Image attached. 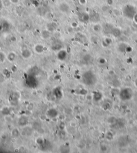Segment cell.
I'll use <instances>...</instances> for the list:
<instances>
[{
  "instance_id": "cell-16",
  "label": "cell",
  "mask_w": 137,
  "mask_h": 153,
  "mask_svg": "<svg viewBox=\"0 0 137 153\" xmlns=\"http://www.w3.org/2000/svg\"><path fill=\"white\" fill-rule=\"evenodd\" d=\"M6 56L5 54L2 52H0V63H3L5 62Z\"/></svg>"
},
{
  "instance_id": "cell-10",
  "label": "cell",
  "mask_w": 137,
  "mask_h": 153,
  "mask_svg": "<svg viewBox=\"0 0 137 153\" xmlns=\"http://www.w3.org/2000/svg\"><path fill=\"white\" fill-rule=\"evenodd\" d=\"M1 25L3 27V31H7L10 28V24L8 22L4 20L1 22Z\"/></svg>"
},
{
  "instance_id": "cell-21",
  "label": "cell",
  "mask_w": 137,
  "mask_h": 153,
  "mask_svg": "<svg viewBox=\"0 0 137 153\" xmlns=\"http://www.w3.org/2000/svg\"><path fill=\"white\" fill-rule=\"evenodd\" d=\"M134 84H135V85H136V86L137 87V78H136V79L135 80Z\"/></svg>"
},
{
  "instance_id": "cell-13",
  "label": "cell",
  "mask_w": 137,
  "mask_h": 153,
  "mask_svg": "<svg viewBox=\"0 0 137 153\" xmlns=\"http://www.w3.org/2000/svg\"><path fill=\"white\" fill-rule=\"evenodd\" d=\"M62 47V45L61 43H59L58 42H56V43H54V44H53L52 46V48L53 50H59V49H61Z\"/></svg>"
},
{
  "instance_id": "cell-19",
  "label": "cell",
  "mask_w": 137,
  "mask_h": 153,
  "mask_svg": "<svg viewBox=\"0 0 137 153\" xmlns=\"http://www.w3.org/2000/svg\"><path fill=\"white\" fill-rule=\"evenodd\" d=\"M3 8V5H2V2L0 1V10H1Z\"/></svg>"
},
{
  "instance_id": "cell-1",
  "label": "cell",
  "mask_w": 137,
  "mask_h": 153,
  "mask_svg": "<svg viewBox=\"0 0 137 153\" xmlns=\"http://www.w3.org/2000/svg\"><path fill=\"white\" fill-rule=\"evenodd\" d=\"M82 80L83 83L87 86H93L96 83L97 77L92 71H88L82 74Z\"/></svg>"
},
{
  "instance_id": "cell-8",
  "label": "cell",
  "mask_w": 137,
  "mask_h": 153,
  "mask_svg": "<svg viewBox=\"0 0 137 153\" xmlns=\"http://www.w3.org/2000/svg\"><path fill=\"white\" fill-rule=\"evenodd\" d=\"M34 50L38 54L42 53L43 51V46L42 45H37L34 47Z\"/></svg>"
},
{
  "instance_id": "cell-18",
  "label": "cell",
  "mask_w": 137,
  "mask_h": 153,
  "mask_svg": "<svg viewBox=\"0 0 137 153\" xmlns=\"http://www.w3.org/2000/svg\"><path fill=\"white\" fill-rule=\"evenodd\" d=\"M10 1L11 2V3L14 4H17L19 2V0H10Z\"/></svg>"
},
{
  "instance_id": "cell-22",
  "label": "cell",
  "mask_w": 137,
  "mask_h": 153,
  "mask_svg": "<svg viewBox=\"0 0 137 153\" xmlns=\"http://www.w3.org/2000/svg\"><path fill=\"white\" fill-rule=\"evenodd\" d=\"M59 1H64V0H59Z\"/></svg>"
},
{
  "instance_id": "cell-20",
  "label": "cell",
  "mask_w": 137,
  "mask_h": 153,
  "mask_svg": "<svg viewBox=\"0 0 137 153\" xmlns=\"http://www.w3.org/2000/svg\"><path fill=\"white\" fill-rule=\"evenodd\" d=\"M2 31H3V27L1 24H0V32Z\"/></svg>"
},
{
  "instance_id": "cell-5",
  "label": "cell",
  "mask_w": 137,
  "mask_h": 153,
  "mask_svg": "<svg viewBox=\"0 0 137 153\" xmlns=\"http://www.w3.org/2000/svg\"><path fill=\"white\" fill-rule=\"evenodd\" d=\"M68 54L67 52L64 50H61L59 51V52L57 54V58L60 61H64L67 57Z\"/></svg>"
},
{
  "instance_id": "cell-4",
  "label": "cell",
  "mask_w": 137,
  "mask_h": 153,
  "mask_svg": "<svg viewBox=\"0 0 137 153\" xmlns=\"http://www.w3.org/2000/svg\"><path fill=\"white\" fill-rule=\"evenodd\" d=\"M26 84H27V85L31 87L35 86L37 84V80L32 76H28L27 78L26 79Z\"/></svg>"
},
{
  "instance_id": "cell-6",
  "label": "cell",
  "mask_w": 137,
  "mask_h": 153,
  "mask_svg": "<svg viewBox=\"0 0 137 153\" xmlns=\"http://www.w3.org/2000/svg\"><path fill=\"white\" fill-rule=\"evenodd\" d=\"M32 55V53L31 51L28 49H25L22 51V56L24 58L27 59L29 58Z\"/></svg>"
},
{
  "instance_id": "cell-2",
  "label": "cell",
  "mask_w": 137,
  "mask_h": 153,
  "mask_svg": "<svg viewBox=\"0 0 137 153\" xmlns=\"http://www.w3.org/2000/svg\"><path fill=\"white\" fill-rule=\"evenodd\" d=\"M133 95V92L132 90L128 87L123 88L121 90L119 93V98L124 101L130 100L132 99Z\"/></svg>"
},
{
  "instance_id": "cell-14",
  "label": "cell",
  "mask_w": 137,
  "mask_h": 153,
  "mask_svg": "<svg viewBox=\"0 0 137 153\" xmlns=\"http://www.w3.org/2000/svg\"><path fill=\"white\" fill-rule=\"evenodd\" d=\"M54 93L55 96L57 98H61L62 96V93L61 90H59V89L56 88L55 89L54 91Z\"/></svg>"
},
{
  "instance_id": "cell-7",
  "label": "cell",
  "mask_w": 137,
  "mask_h": 153,
  "mask_svg": "<svg viewBox=\"0 0 137 153\" xmlns=\"http://www.w3.org/2000/svg\"><path fill=\"white\" fill-rule=\"evenodd\" d=\"M47 115L49 117L53 118L56 117L58 115V112L55 109H50L47 112Z\"/></svg>"
},
{
  "instance_id": "cell-17",
  "label": "cell",
  "mask_w": 137,
  "mask_h": 153,
  "mask_svg": "<svg viewBox=\"0 0 137 153\" xmlns=\"http://www.w3.org/2000/svg\"><path fill=\"white\" fill-rule=\"evenodd\" d=\"M47 28H48V30L49 32L53 31H54L55 30V27L53 24H50L48 25Z\"/></svg>"
},
{
  "instance_id": "cell-11",
  "label": "cell",
  "mask_w": 137,
  "mask_h": 153,
  "mask_svg": "<svg viewBox=\"0 0 137 153\" xmlns=\"http://www.w3.org/2000/svg\"><path fill=\"white\" fill-rule=\"evenodd\" d=\"M102 98V95L101 93L100 92H96L94 93V95H93V99L95 101H99L101 100V99Z\"/></svg>"
},
{
  "instance_id": "cell-9",
  "label": "cell",
  "mask_w": 137,
  "mask_h": 153,
  "mask_svg": "<svg viewBox=\"0 0 137 153\" xmlns=\"http://www.w3.org/2000/svg\"><path fill=\"white\" fill-rule=\"evenodd\" d=\"M28 123V119L25 116H22L19 119V124L20 126H24Z\"/></svg>"
},
{
  "instance_id": "cell-3",
  "label": "cell",
  "mask_w": 137,
  "mask_h": 153,
  "mask_svg": "<svg viewBox=\"0 0 137 153\" xmlns=\"http://www.w3.org/2000/svg\"><path fill=\"white\" fill-rule=\"evenodd\" d=\"M59 8L60 11L63 13H68L70 11V7L66 3H62L60 4Z\"/></svg>"
},
{
  "instance_id": "cell-15",
  "label": "cell",
  "mask_w": 137,
  "mask_h": 153,
  "mask_svg": "<svg viewBox=\"0 0 137 153\" xmlns=\"http://www.w3.org/2000/svg\"><path fill=\"white\" fill-rule=\"evenodd\" d=\"M41 36L43 39H48L49 38L50 36V32L48 30H45L43 31L42 33H41Z\"/></svg>"
},
{
  "instance_id": "cell-12",
  "label": "cell",
  "mask_w": 137,
  "mask_h": 153,
  "mask_svg": "<svg viewBox=\"0 0 137 153\" xmlns=\"http://www.w3.org/2000/svg\"><path fill=\"white\" fill-rule=\"evenodd\" d=\"M16 57V54H14L13 52H11V53H10L9 54H8L7 56V58L9 61L13 62L15 60Z\"/></svg>"
}]
</instances>
